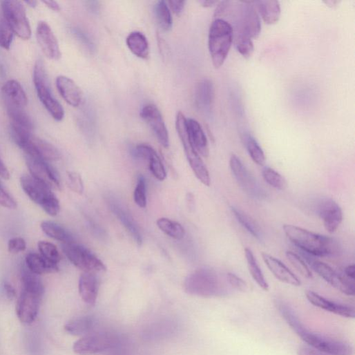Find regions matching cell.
<instances>
[{"instance_id":"7bdbcfd3","label":"cell","mask_w":355,"mask_h":355,"mask_svg":"<svg viewBox=\"0 0 355 355\" xmlns=\"http://www.w3.org/2000/svg\"><path fill=\"white\" fill-rule=\"evenodd\" d=\"M135 203L141 209L146 207V180L143 175L138 177L137 183L134 192Z\"/></svg>"},{"instance_id":"f1b7e54d","label":"cell","mask_w":355,"mask_h":355,"mask_svg":"<svg viewBox=\"0 0 355 355\" xmlns=\"http://www.w3.org/2000/svg\"><path fill=\"white\" fill-rule=\"evenodd\" d=\"M26 262L27 268L38 276L57 273L59 271L57 265L48 262L37 253H29L26 256Z\"/></svg>"},{"instance_id":"db71d44e","label":"cell","mask_w":355,"mask_h":355,"mask_svg":"<svg viewBox=\"0 0 355 355\" xmlns=\"http://www.w3.org/2000/svg\"><path fill=\"white\" fill-rule=\"evenodd\" d=\"M344 274L349 278L354 280L355 267L354 265H348L344 269Z\"/></svg>"},{"instance_id":"e575fe53","label":"cell","mask_w":355,"mask_h":355,"mask_svg":"<svg viewBox=\"0 0 355 355\" xmlns=\"http://www.w3.org/2000/svg\"><path fill=\"white\" fill-rule=\"evenodd\" d=\"M231 210L238 222L253 238L258 240H262V232L259 224L251 217L236 207H231Z\"/></svg>"},{"instance_id":"e0dca14e","label":"cell","mask_w":355,"mask_h":355,"mask_svg":"<svg viewBox=\"0 0 355 355\" xmlns=\"http://www.w3.org/2000/svg\"><path fill=\"white\" fill-rule=\"evenodd\" d=\"M20 147L27 155L39 157L47 162L58 160L61 157L59 151L54 145L33 134Z\"/></svg>"},{"instance_id":"bcb514c9","label":"cell","mask_w":355,"mask_h":355,"mask_svg":"<svg viewBox=\"0 0 355 355\" xmlns=\"http://www.w3.org/2000/svg\"><path fill=\"white\" fill-rule=\"evenodd\" d=\"M226 276L231 288L240 291H246L248 289L247 282L237 275L233 273H228Z\"/></svg>"},{"instance_id":"816d5d0a","label":"cell","mask_w":355,"mask_h":355,"mask_svg":"<svg viewBox=\"0 0 355 355\" xmlns=\"http://www.w3.org/2000/svg\"><path fill=\"white\" fill-rule=\"evenodd\" d=\"M0 176H1L3 179L6 180H10V172L1 157H0Z\"/></svg>"},{"instance_id":"9f6ffc18","label":"cell","mask_w":355,"mask_h":355,"mask_svg":"<svg viewBox=\"0 0 355 355\" xmlns=\"http://www.w3.org/2000/svg\"><path fill=\"white\" fill-rule=\"evenodd\" d=\"M199 3L203 7L206 8H213L215 5L218 4L219 2L214 1V0H201Z\"/></svg>"},{"instance_id":"d590c367","label":"cell","mask_w":355,"mask_h":355,"mask_svg":"<svg viewBox=\"0 0 355 355\" xmlns=\"http://www.w3.org/2000/svg\"><path fill=\"white\" fill-rule=\"evenodd\" d=\"M157 226L166 236L170 238L181 240L186 235V231L182 224L166 218H160L157 221Z\"/></svg>"},{"instance_id":"52a82bcc","label":"cell","mask_w":355,"mask_h":355,"mask_svg":"<svg viewBox=\"0 0 355 355\" xmlns=\"http://www.w3.org/2000/svg\"><path fill=\"white\" fill-rule=\"evenodd\" d=\"M44 292L43 283L22 285L16 311L18 318L23 323L31 324L36 320Z\"/></svg>"},{"instance_id":"277c9868","label":"cell","mask_w":355,"mask_h":355,"mask_svg":"<svg viewBox=\"0 0 355 355\" xmlns=\"http://www.w3.org/2000/svg\"><path fill=\"white\" fill-rule=\"evenodd\" d=\"M233 43L231 26L222 19H215L209 35V49L213 66L218 69L224 64Z\"/></svg>"},{"instance_id":"b9f144b4","label":"cell","mask_w":355,"mask_h":355,"mask_svg":"<svg viewBox=\"0 0 355 355\" xmlns=\"http://www.w3.org/2000/svg\"><path fill=\"white\" fill-rule=\"evenodd\" d=\"M233 43L238 52L243 57L249 59L252 56L254 52L252 39L244 37H233Z\"/></svg>"},{"instance_id":"ba28073f","label":"cell","mask_w":355,"mask_h":355,"mask_svg":"<svg viewBox=\"0 0 355 355\" xmlns=\"http://www.w3.org/2000/svg\"><path fill=\"white\" fill-rule=\"evenodd\" d=\"M34 83L41 102L52 117L57 121H62L65 112L61 104L54 97L42 61H38L34 70Z\"/></svg>"},{"instance_id":"83f0119b","label":"cell","mask_w":355,"mask_h":355,"mask_svg":"<svg viewBox=\"0 0 355 355\" xmlns=\"http://www.w3.org/2000/svg\"><path fill=\"white\" fill-rule=\"evenodd\" d=\"M109 207L111 211L116 215L123 226L132 236L136 243L139 246H141L142 244V236L137 226L129 214L113 201L109 202Z\"/></svg>"},{"instance_id":"9a60e30c","label":"cell","mask_w":355,"mask_h":355,"mask_svg":"<svg viewBox=\"0 0 355 355\" xmlns=\"http://www.w3.org/2000/svg\"><path fill=\"white\" fill-rule=\"evenodd\" d=\"M140 116L152 130L160 144L168 148L169 133L159 109L153 104L145 105L141 109Z\"/></svg>"},{"instance_id":"836d02e7","label":"cell","mask_w":355,"mask_h":355,"mask_svg":"<svg viewBox=\"0 0 355 355\" xmlns=\"http://www.w3.org/2000/svg\"><path fill=\"white\" fill-rule=\"evenodd\" d=\"M242 140L253 161L260 166L264 165L265 154L257 140L249 133L242 134Z\"/></svg>"},{"instance_id":"cb8c5ba5","label":"cell","mask_w":355,"mask_h":355,"mask_svg":"<svg viewBox=\"0 0 355 355\" xmlns=\"http://www.w3.org/2000/svg\"><path fill=\"white\" fill-rule=\"evenodd\" d=\"M215 97L214 85L211 80L200 81L196 87L195 99L198 109L204 113L212 111Z\"/></svg>"},{"instance_id":"f35d334b","label":"cell","mask_w":355,"mask_h":355,"mask_svg":"<svg viewBox=\"0 0 355 355\" xmlns=\"http://www.w3.org/2000/svg\"><path fill=\"white\" fill-rule=\"evenodd\" d=\"M14 32L5 18L2 11L0 12V47L10 50L14 39Z\"/></svg>"},{"instance_id":"7402d4cb","label":"cell","mask_w":355,"mask_h":355,"mask_svg":"<svg viewBox=\"0 0 355 355\" xmlns=\"http://www.w3.org/2000/svg\"><path fill=\"white\" fill-rule=\"evenodd\" d=\"M7 108L26 110L28 98L21 84L17 80L7 81L3 87Z\"/></svg>"},{"instance_id":"5bb4252c","label":"cell","mask_w":355,"mask_h":355,"mask_svg":"<svg viewBox=\"0 0 355 355\" xmlns=\"http://www.w3.org/2000/svg\"><path fill=\"white\" fill-rule=\"evenodd\" d=\"M114 343V338L110 334L90 333L74 343L73 350L80 355H93L111 348Z\"/></svg>"},{"instance_id":"681fc988","label":"cell","mask_w":355,"mask_h":355,"mask_svg":"<svg viewBox=\"0 0 355 355\" xmlns=\"http://www.w3.org/2000/svg\"><path fill=\"white\" fill-rule=\"evenodd\" d=\"M166 3L169 10L177 16L180 15L183 12L186 5V2L181 1V0H171V1H169Z\"/></svg>"},{"instance_id":"d6986e66","label":"cell","mask_w":355,"mask_h":355,"mask_svg":"<svg viewBox=\"0 0 355 355\" xmlns=\"http://www.w3.org/2000/svg\"><path fill=\"white\" fill-rule=\"evenodd\" d=\"M134 155L147 161L151 173L158 181L165 180L166 172L164 164L155 149L147 144L137 145L133 150Z\"/></svg>"},{"instance_id":"ee69618b","label":"cell","mask_w":355,"mask_h":355,"mask_svg":"<svg viewBox=\"0 0 355 355\" xmlns=\"http://www.w3.org/2000/svg\"><path fill=\"white\" fill-rule=\"evenodd\" d=\"M67 176V184L69 189L74 193L82 195L84 191V186L80 174L75 171H68Z\"/></svg>"},{"instance_id":"5b68a950","label":"cell","mask_w":355,"mask_h":355,"mask_svg":"<svg viewBox=\"0 0 355 355\" xmlns=\"http://www.w3.org/2000/svg\"><path fill=\"white\" fill-rule=\"evenodd\" d=\"M175 126L194 173L202 184L209 187L211 184L209 171L190 140L187 129V118L181 111L176 115Z\"/></svg>"},{"instance_id":"8992f818","label":"cell","mask_w":355,"mask_h":355,"mask_svg":"<svg viewBox=\"0 0 355 355\" xmlns=\"http://www.w3.org/2000/svg\"><path fill=\"white\" fill-rule=\"evenodd\" d=\"M21 184L30 199L39 205L47 214L55 217L59 213V201L50 188L28 175L21 177Z\"/></svg>"},{"instance_id":"ffe728a7","label":"cell","mask_w":355,"mask_h":355,"mask_svg":"<svg viewBox=\"0 0 355 355\" xmlns=\"http://www.w3.org/2000/svg\"><path fill=\"white\" fill-rule=\"evenodd\" d=\"M306 297L311 304L326 311L348 318L355 317V309L352 306L329 300L312 291H307Z\"/></svg>"},{"instance_id":"8d00e7d4","label":"cell","mask_w":355,"mask_h":355,"mask_svg":"<svg viewBox=\"0 0 355 355\" xmlns=\"http://www.w3.org/2000/svg\"><path fill=\"white\" fill-rule=\"evenodd\" d=\"M156 21L162 30L169 32L173 26V19L168 5L164 1H159L154 8Z\"/></svg>"},{"instance_id":"f907efd6","label":"cell","mask_w":355,"mask_h":355,"mask_svg":"<svg viewBox=\"0 0 355 355\" xmlns=\"http://www.w3.org/2000/svg\"><path fill=\"white\" fill-rule=\"evenodd\" d=\"M78 39L84 44V46L89 49L90 51H93L95 50V46L93 43L91 41L90 39L86 35L85 33L82 32L80 30H77L75 32Z\"/></svg>"},{"instance_id":"ac0fdd59","label":"cell","mask_w":355,"mask_h":355,"mask_svg":"<svg viewBox=\"0 0 355 355\" xmlns=\"http://www.w3.org/2000/svg\"><path fill=\"white\" fill-rule=\"evenodd\" d=\"M37 37L39 46L44 55L50 59L58 61L61 52L57 39L50 26L44 21L38 24Z\"/></svg>"},{"instance_id":"7c38bea8","label":"cell","mask_w":355,"mask_h":355,"mask_svg":"<svg viewBox=\"0 0 355 355\" xmlns=\"http://www.w3.org/2000/svg\"><path fill=\"white\" fill-rule=\"evenodd\" d=\"M311 269L332 287L347 296L355 294L354 280L334 270L325 263L318 260L309 261Z\"/></svg>"},{"instance_id":"c3c4849f","label":"cell","mask_w":355,"mask_h":355,"mask_svg":"<svg viewBox=\"0 0 355 355\" xmlns=\"http://www.w3.org/2000/svg\"><path fill=\"white\" fill-rule=\"evenodd\" d=\"M297 355H332L309 345H300L297 351Z\"/></svg>"},{"instance_id":"4fadbf2b","label":"cell","mask_w":355,"mask_h":355,"mask_svg":"<svg viewBox=\"0 0 355 355\" xmlns=\"http://www.w3.org/2000/svg\"><path fill=\"white\" fill-rule=\"evenodd\" d=\"M26 162L31 175L52 189H61V178L58 171L48 162L26 155Z\"/></svg>"},{"instance_id":"30bf717a","label":"cell","mask_w":355,"mask_h":355,"mask_svg":"<svg viewBox=\"0 0 355 355\" xmlns=\"http://www.w3.org/2000/svg\"><path fill=\"white\" fill-rule=\"evenodd\" d=\"M0 4L1 11L14 33L23 40L30 39L32 30L23 3L15 0H6Z\"/></svg>"},{"instance_id":"8fae6325","label":"cell","mask_w":355,"mask_h":355,"mask_svg":"<svg viewBox=\"0 0 355 355\" xmlns=\"http://www.w3.org/2000/svg\"><path fill=\"white\" fill-rule=\"evenodd\" d=\"M63 251L68 260L84 272L95 274L106 270L104 264L90 251L81 245L75 242L63 244Z\"/></svg>"},{"instance_id":"6f0895ef","label":"cell","mask_w":355,"mask_h":355,"mask_svg":"<svg viewBox=\"0 0 355 355\" xmlns=\"http://www.w3.org/2000/svg\"><path fill=\"white\" fill-rule=\"evenodd\" d=\"M25 3L32 8H35L38 5L37 1H26Z\"/></svg>"},{"instance_id":"4dcf8cb0","label":"cell","mask_w":355,"mask_h":355,"mask_svg":"<svg viewBox=\"0 0 355 355\" xmlns=\"http://www.w3.org/2000/svg\"><path fill=\"white\" fill-rule=\"evenodd\" d=\"M95 325V319L91 316H80L68 322L65 330L73 336H86Z\"/></svg>"},{"instance_id":"603a6c76","label":"cell","mask_w":355,"mask_h":355,"mask_svg":"<svg viewBox=\"0 0 355 355\" xmlns=\"http://www.w3.org/2000/svg\"><path fill=\"white\" fill-rule=\"evenodd\" d=\"M57 89L63 99L71 106L78 107L83 101V93L78 85L70 78L59 76L57 78Z\"/></svg>"},{"instance_id":"3957f363","label":"cell","mask_w":355,"mask_h":355,"mask_svg":"<svg viewBox=\"0 0 355 355\" xmlns=\"http://www.w3.org/2000/svg\"><path fill=\"white\" fill-rule=\"evenodd\" d=\"M227 276L222 278L216 271L209 268L195 271L185 281L188 294L204 298L227 296L231 292Z\"/></svg>"},{"instance_id":"9c48e42d","label":"cell","mask_w":355,"mask_h":355,"mask_svg":"<svg viewBox=\"0 0 355 355\" xmlns=\"http://www.w3.org/2000/svg\"><path fill=\"white\" fill-rule=\"evenodd\" d=\"M230 167L235 180L246 194L255 200H263L267 198V195L262 186L235 154L231 156Z\"/></svg>"},{"instance_id":"ab89813d","label":"cell","mask_w":355,"mask_h":355,"mask_svg":"<svg viewBox=\"0 0 355 355\" xmlns=\"http://www.w3.org/2000/svg\"><path fill=\"white\" fill-rule=\"evenodd\" d=\"M38 247L41 256L44 258L52 264L58 265L61 261V256L55 245L48 242L41 241L39 242Z\"/></svg>"},{"instance_id":"44dd1931","label":"cell","mask_w":355,"mask_h":355,"mask_svg":"<svg viewBox=\"0 0 355 355\" xmlns=\"http://www.w3.org/2000/svg\"><path fill=\"white\" fill-rule=\"evenodd\" d=\"M262 258L269 271L280 282L295 287L300 286L298 278L280 260L265 252L262 253Z\"/></svg>"},{"instance_id":"d4e9b609","label":"cell","mask_w":355,"mask_h":355,"mask_svg":"<svg viewBox=\"0 0 355 355\" xmlns=\"http://www.w3.org/2000/svg\"><path fill=\"white\" fill-rule=\"evenodd\" d=\"M99 291V282L93 273L84 272L79 280V291L82 300L88 305H95Z\"/></svg>"},{"instance_id":"f5cc1de1","label":"cell","mask_w":355,"mask_h":355,"mask_svg":"<svg viewBox=\"0 0 355 355\" xmlns=\"http://www.w3.org/2000/svg\"><path fill=\"white\" fill-rule=\"evenodd\" d=\"M4 289L9 298L13 299L16 297V289L10 283L6 282L4 285Z\"/></svg>"},{"instance_id":"484cf974","label":"cell","mask_w":355,"mask_h":355,"mask_svg":"<svg viewBox=\"0 0 355 355\" xmlns=\"http://www.w3.org/2000/svg\"><path fill=\"white\" fill-rule=\"evenodd\" d=\"M187 129L190 140L197 151L204 157H208L209 142L201 124L194 119H187Z\"/></svg>"},{"instance_id":"11a10c76","label":"cell","mask_w":355,"mask_h":355,"mask_svg":"<svg viewBox=\"0 0 355 355\" xmlns=\"http://www.w3.org/2000/svg\"><path fill=\"white\" fill-rule=\"evenodd\" d=\"M48 8L55 12H60L61 7L59 4L56 1H44L43 2Z\"/></svg>"},{"instance_id":"f6af8a7d","label":"cell","mask_w":355,"mask_h":355,"mask_svg":"<svg viewBox=\"0 0 355 355\" xmlns=\"http://www.w3.org/2000/svg\"><path fill=\"white\" fill-rule=\"evenodd\" d=\"M0 206L9 209H16L17 203L0 182Z\"/></svg>"},{"instance_id":"1f68e13d","label":"cell","mask_w":355,"mask_h":355,"mask_svg":"<svg viewBox=\"0 0 355 355\" xmlns=\"http://www.w3.org/2000/svg\"><path fill=\"white\" fill-rule=\"evenodd\" d=\"M41 227L46 235L55 240L62 242L64 244L75 242L73 235L63 227L55 222L49 221L44 222Z\"/></svg>"},{"instance_id":"d6a6232c","label":"cell","mask_w":355,"mask_h":355,"mask_svg":"<svg viewBox=\"0 0 355 355\" xmlns=\"http://www.w3.org/2000/svg\"><path fill=\"white\" fill-rule=\"evenodd\" d=\"M244 251L248 268L252 278L261 289L266 291H269V285L253 253L249 248H246Z\"/></svg>"},{"instance_id":"7a4b0ae2","label":"cell","mask_w":355,"mask_h":355,"mask_svg":"<svg viewBox=\"0 0 355 355\" xmlns=\"http://www.w3.org/2000/svg\"><path fill=\"white\" fill-rule=\"evenodd\" d=\"M282 229L288 240L304 253L318 257H329L340 252L338 243L332 238L290 224H285Z\"/></svg>"},{"instance_id":"6da1fadb","label":"cell","mask_w":355,"mask_h":355,"mask_svg":"<svg viewBox=\"0 0 355 355\" xmlns=\"http://www.w3.org/2000/svg\"><path fill=\"white\" fill-rule=\"evenodd\" d=\"M275 305L286 323L307 345L332 355H352L353 349L349 343L316 334L307 329L294 309L285 300L276 299Z\"/></svg>"},{"instance_id":"f546056e","label":"cell","mask_w":355,"mask_h":355,"mask_svg":"<svg viewBox=\"0 0 355 355\" xmlns=\"http://www.w3.org/2000/svg\"><path fill=\"white\" fill-rule=\"evenodd\" d=\"M129 50L137 57L147 59L149 57V45L146 37L140 32H131L126 41Z\"/></svg>"},{"instance_id":"60d3db41","label":"cell","mask_w":355,"mask_h":355,"mask_svg":"<svg viewBox=\"0 0 355 355\" xmlns=\"http://www.w3.org/2000/svg\"><path fill=\"white\" fill-rule=\"evenodd\" d=\"M286 257L291 265L303 276L307 278H312V273L305 262L296 253L287 251Z\"/></svg>"},{"instance_id":"74e56055","label":"cell","mask_w":355,"mask_h":355,"mask_svg":"<svg viewBox=\"0 0 355 355\" xmlns=\"http://www.w3.org/2000/svg\"><path fill=\"white\" fill-rule=\"evenodd\" d=\"M262 177L268 185L276 190L284 191L287 186L285 178L270 167H266L263 169Z\"/></svg>"},{"instance_id":"7dc6e473","label":"cell","mask_w":355,"mask_h":355,"mask_svg":"<svg viewBox=\"0 0 355 355\" xmlns=\"http://www.w3.org/2000/svg\"><path fill=\"white\" fill-rule=\"evenodd\" d=\"M26 242L21 238H15L10 240L8 244L9 251L12 253H19L26 251Z\"/></svg>"},{"instance_id":"4316f807","label":"cell","mask_w":355,"mask_h":355,"mask_svg":"<svg viewBox=\"0 0 355 355\" xmlns=\"http://www.w3.org/2000/svg\"><path fill=\"white\" fill-rule=\"evenodd\" d=\"M253 5L266 24L274 25L279 21L281 9L278 1L260 0V1H253Z\"/></svg>"},{"instance_id":"2e32d148","label":"cell","mask_w":355,"mask_h":355,"mask_svg":"<svg viewBox=\"0 0 355 355\" xmlns=\"http://www.w3.org/2000/svg\"><path fill=\"white\" fill-rule=\"evenodd\" d=\"M316 210L325 230L329 233H335L343 220L340 206L332 199L325 198L318 202Z\"/></svg>"}]
</instances>
